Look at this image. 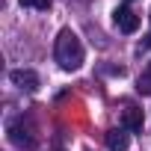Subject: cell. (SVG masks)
Here are the masks:
<instances>
[{
    "label": "cell",
    "instance_id": "cell-1",
    "mask_svg": "<svg viewBox=\"0 0 151 151\" xmlns=\"http://www.w3.org/2000/svg\"><path fill=\"white\" fill-rule=\"evenodd\" d=\"M53 56H56L59 68H65V71H77V68L83 65L86 50H83V42L77 39V33H74V30H68V27L59 30L56 45H53Z\"/></svg>",
    "mask_w": 151,
    "mask_h": 151
},
{
    "label": "cell",
    "instance_id": "cell-2",
    "mask_svg": "<svg viewBox=\"0 0 151 151\" xmlns=\"http://www.w3.org/2000/svg\"><path fill=\"white\" fill-rule=\"evenodd\" d=\"M6 133H9V142H12V145H18V148H36V130H33V124H27L24 119L9 122Z\"/></svg>",
    "mask_w": 151,
    "mask_h": 151
},
{
    "label": "cell",
    "instance_id": "cell-3",
    "mask_svg": "<svg viewBox=\"0 0 151 151\" xmlns=\"http://www.w3.org/2000/svg\"><path fill=\"white\" fill-rule=\"evenodd\" d=\"M9 80H12L18 89H27V92H36V89L42 86L39 74L30 71V68H15V71H9Z\"/></svg>",
    "mask_w": 151,
    "mask_h": 151
},
{
    "label": "cell",
    "instance_id": "cell-4",
    "mask_svg": "<svg viewBox=\"0 0 151 151\" xmlns=\"http://www.w3.org/2000/svg\"><path fill=\"white\" fill-rule=\"evenodd\" d=\"M113 21H116V27H119L122 33H136V30H139V18H136V12H130L127 6H119V9L113 12Z\"/></svg>",
    "mask_w": 151,
    "mask_h": 151
},
{
    "label": "cell",
    "instance_id": "cell-5",
    "mask_svg": "<svg viewBox=\"0 0 151 151\" xmlns=\"http://www.w3.org/2000/svg\"><path fill=\"white\" fill-rule=\"evenodd\" d=\"M122 124L127 130H142V110L139 107H124L122 110Z\"/></svg>",
    "mask_w": 151,
    "mask_h": 151
},
{
    "label": "cell",
    "instance_id": "cell-6",
    "mask_svg": "<svg viewBox=\"0 0 151 151\" xmlns=\"http://www.w3.org/2000/svg\"><path fill=\"white\" fill-rule=\"evenodd\" d=\"M107 148L110 151H127V133L124 130H107Z\"/></svg>",
    "mask_w": 151,
    "mask_h": 151
},
{
    "label": "cell",
    "instance_id": "cell-7",
    "mask_svg": "<svg viewBox=\"0 0 151 151\" xmlns=\"http://www.w3.org/2000/svg\"><path fill=\"white\" fill-rule=\"evenodd\" d=\"M21 6H27V9H39V12H47V9L53 6V0H21Z\"/></svg>",
    "mask_w": 151,
    "mask_h": 151
},
{
    "label": "cell",
    "instance_id": "cell-8",
    "mask_svg": "<svg viewBox=\"0 0 151 151\" xmlns=\"http://www.w3.org/2000/svg\"><path fill=\"white\" fill-rule=\"evenodd\" d=\"M142 95H151V65H148V71L142 74V77H139V86H136Z\"/></svg>",
    "mask_w": 151,
    "mask_h": 151
},
{
    "label": "cell",
    "instance_id": "cell-9",
    "mask_svg": "<svg viewBox=\"0 0 151 151\" xmlns=\"http://www.w3.org/2000/svg\"><path fill=\"white\" fill-rule=\"evenodd\" d=\"M142 45H145V47H151V36H145V42H142Z\"/></svg>",
    "mask_w": 151,
    "mask_h": 151
}]
</instances>
